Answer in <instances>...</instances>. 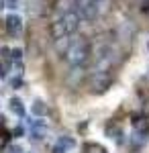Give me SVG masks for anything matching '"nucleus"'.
<instances>
[{
  "instance_id": "obj_2",
  "label": "nucleus",
  "mask_w": 149,
  "mask_h": 153,
  "mask_svg": "<svg viewBox=\"0 0 149 153\" xmlns=\"http://www.w3.org/2000/svg\"><path fill=\"white\" fill-rule=\"evenodd\" d=\"M66 57L72 65H80L86 59L90 57V43L86 39H72V45H69Z\"/></svg>"
},
{
  "instance_id": "obj_1",
  "label": "nucleus",
  "mask_w": 149,
  "mask_h": 153,
  "mask_svg": "<svg viewBox=\"0 0 149 153\" xmlns=\"http://www.w3.org/2000/svg\"><path fill=\"white\" fill-rule=\"evenodd\" d=\"M47 37H51L49 33V27H47L45 21H33V23L29 25V39H27V43H29V53H31V57H39L47 47Z\"/></svg>"
},
{
  "instance_id": "obj_4",
  "label": "nucleus",
  "mask_w": 149,
  "mask_h": 153,
  "mask_svg": "<svg viewBox=\"0 0 149 153\" xmlns=\"http://www.w3.org/2000/svg\"><path fill=\"white\" fill-rule=\"evenodd\" d=\"M49 33H51V39H53V41L66 39V37L69 35L68 27H66V21L59 19V21H55V23H51V25H49Z\"/></svg>"
},
{
  "instance_id": "obj_9",
  "label": "nucleus",
  "mask_w": 149,
  "mask_h": 153,
  "mask_svg": "<svg viewBox=\"0 0 149 153\" xmlns=\"http://www.w3.org/2000/svg\"><path fill=\"white\" fill-rule=\"evenodd\" d=\"M57 145H59V147H63V149H69V147L76 145V141H74L72 137H61V139L57 141Z\"/></svg>"
},
{
  "instance_id": "obj_7",
  "label": "nucleus",
  "mask_w": 149,
  "mask_h": 153,
  "mask_svg": "<svg viewBox=\"0 0 149 153\" xmlns=\"http://www.w3.org/2000/svg\"><path fill=\"white\" fill-rule=\"evenodd\" d=\"M10 110L16 114V117H25V104L19 100V98H10Z\"/></svg>"
},
{
  "instance_id": "obj_11",
  "label": "nucleus",
  "mask_w": 149,
  "mask_h": 153,
  "mask_svg": "<svg viewBox=\"0 0 149 153\" xmlns=\"http://www.w3.org/2000/svg\"><path fill=\"white\" fill-rule=\"evenodd\" d=\"M21 57H23V49H12V55H10V59H16V61H19Z\"/></svg>"
},
{
  "instance_id": "obj_3",
  "label": "nucleus",
  "mask_w": 149,
  "mask_h": 153,
  "mask_svg": "<svg viewBox=\"0 0 149 153\" xmlns=\"http://www.w3.org/2000/svg\"><path fill=\"white\" fill-rule=\"evenodd\" d=\"M108 86H110V76L104 74V71H100V74H96V76L90 80V92L100 94V92H104Z\"/></svg>"
},
{
  "instance_id": "obj_6",
  "label": "nucleus",
  "mask_w": 149,
  "mask_h": 153,
  "mask_svg": "<svg viewBox=\"0 0 149 153\" xmlns=\"http://www.w3.org/2000/svg\"><path fill=\"white\" fill-rule=\"evenodd\" d=\"M21 27H23V25H21V19H19V16L12 14V16L6 19V31H8V33H19Z\"/></svg>"
},
{
  "instance_id": "obj_8",
  "label": "nucleus",
  "mask_w": 149,
  "mask_h": 153,
  "mask_svg": "<svg viewBox=\"0 0 149 153\" xmlns=\"http://www.w3.org/2000/svg\"><path fill=\"white\" fill-rule=\"evenodd\" d=\"M33 112L37 114V117H41V114H47V106L41 102V100H35L33 104Z\"/></svg>"
},
{
  "instance_id": "obj_5",
  "label": "nucleus",
  "mask_w": 149,
  "mask_h": 153,
  "mask_svg": "<svg viewBox=\"0 0 149 153\" xmlns=\"http://www.w3.org/2000/svg\"><path fill=\"white\" fill-rule=\"evenodd\" d=\"M133 127L137 131V135H147L149 133V120L145 117H135L133 118Z\"/></svg>"
},
{
  "instance_id": "obj_10",
  "label": "nucleus",
  "mask_w": 149,
  "mask_h": 153,
  "mask_svg": "<svg viewBox=\"0 0 149 153\" xmlns=\"http://www.w3.org/2000/svg\"><path fill=\"white\" fill-rule=\"evenodd\" d=\"M84 153H104V151L98 145H84Z\"/></svg>"
}]
</instances>
